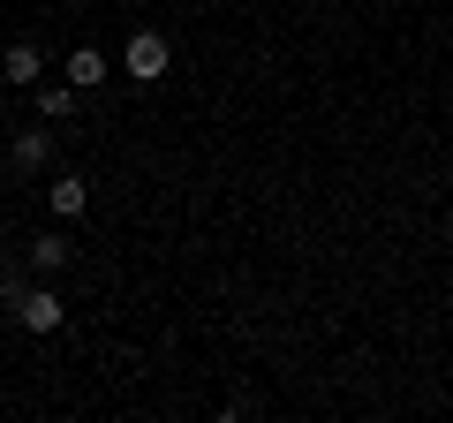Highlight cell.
I'll list each match as a JSON object with an SVG mask.
<instances>
[{
    "mask_svg": "<svg viewBox=\"0 0 453 423\" xmlns=\"http://www.w3.org/2000/svg\"><path fill=\"white\" fill-rule=\"evenodd\" d=\"M121 68H129L136 83H159L166 68H174V46H166L159 31H129V46H121Z\"/></svg>",
    "mask_w": 453,
    "mask_h": 423,
    "instance_id": "cell-1",
    "label": "cell"
},
{
    "mask_svg": "<svg viewBox=\"0 0 453 423\" xmlns=\"http://www.w3.org/2000/svg\"><path fill=\"white\" fill-rule=\"evenodd\" d=\"M16 318H23V333H61L68 303H61L53 288H38V280H31V288H23V303H16Z\"/></svg>",
    "mask_w": 453,
    "mask_h": 423,
    "instance_id": "cell-2",
    "label": "cell"
},
{
    "mask_svg": "<svg viewBox=\"0 0 453 423\" xmlns=\"http://www.w3.org/2000/svg\"><path fill=\"white\" fill-rule=\"evenodd\" d=\"M23 265H31L38 280H61L68 265H76V250H68V235H38V242L23 250Z\"/></svg>",
    "mask_w": 453,
    "mask_h": 423,
    "instance_id": "cell-3",
    "label": "cell"
},
{
    "mask_svg": "<svg viewBox=\"0 0 453 423\" xmlns=\"http://www.w3.org/2000/svg\"><path fill=\"white\" fill-rule=\"evenodd\" d=\"M8 166H16V174H38V166H53V129H23L16 144H8Z\"/></svg>",
    "mask_w": 453,
    "mask_h": 423,
    "instance_id": "cell-4",
    "label": "cell"
},
{
    "mask_svg": "<svg viewBox=\"0 0 453 423\" xmlns=\"http://www.w3.org/2000/svg\"><path fill=\"white\" fill-rule=\"evenodd\" d=\"M38 68H46V53H38L31 38H16V46L0 53V76L16 83V91H31V83H38Z\"/></svg>",
    "mask_w": 453,
    "mask_h": 423,
    "instance_id": "cell-5",
    "label": "cell"
},
{
    "mask_svg": "<svg viewBox=\"0 0 453 423\" xmlns=\"http://www.w3.org/2000/svg\"><path fill=\"white\" fill-rule=\"evenodd\" d=\"M46 204H53V219H83V204H91V181H83V174H61V181L46 189Z\"/></svg>",
    "mask_w": 453,
    "mask_h": 423,
    "instance_id": "cell-6",
    "label": "cell"
},
{
    "mask_svg": "<svg viewBox=\"0 0 453 423\" xmlns=\"http://www.w3.org/2000/svg\"><path fill=\"white\" fill-rule=\"evenodd\" d=\"M68 83H76V91L106 83V53H98V46H76V53H68Z\"/></svg>",
    "mask_w": 453,
    "mask_h": 423,
    "instance_id": "cell-7",
    "label": "cell"
},
{
    "mask_svg": "<svg viewBox=\"0 0 453 423\" xmlns=\"http://www.w3.org/2000/svg\"><path fill=\"white\" fill-rule=\"evenodd\" d=\"M38 114H46V121H68V114H76V83H46V91H38Z\"/></svg>",
    "mask_w": 453,
    "mask_h": 423,
    "instance_id": "cell-8",
    "label": "cell"
},
{
    "mask_svg": "<svg viewBox=\"0 0 453 423\" xmlns=\"http://www.w3.org/2000/svg\"><path fill=\"white\" fill-rule=\"evenodd\" d=\"M0 265H8V250H0Z\"/></svg>",
    "mask_w": 453,
    "mask_h": 423,
    "instance_id": "cell-9",
    "label": "cell"
}]
</instances>
